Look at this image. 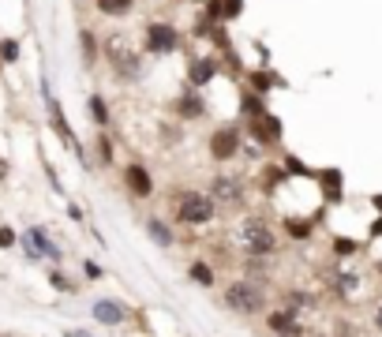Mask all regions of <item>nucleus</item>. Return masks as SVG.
I'll return each instance as SVG.
<instances>
[{"mask_svg":"<svg viewBox=\"0 0 382 337\" xmlns=\"http://www.w3.org/2000/svg\"><path fill=\"white\" fill-rule=\"evenodd\" d=\"M12 247H19V233L12 225H0V252H12Z\"/></svg>","mask_w":382,"mask_h":337,"instance_id":"obj_30","label":"nucleus"},{"mask_svg":"<svg viewBox=\"0 0 382 337\" xmlns=\"http://www.w3.org/2000/svg\"><path fill=\"white\" fill-rule=\"evenodd\" d=\"M244 12V0H221V19H240Z\"/></svg>","mask_w":382,"mask_h":337,"instance_id":"obj_32","label":"nucleus"},{"mask_svg":"<svg viewBox=\"0 0 382 337\" xmlns=\"http://www.w3.org/2000/svg\"><path fill=\"white\" fill-rule=\"evenodd\" d=\"M105 57H109V64H113L116 79L132 83V79L143 75V57H139V49L128 46V38H109L105 41Z\"/></svg>","mask_w":382,"mask_h":337,"instance_id":"obj_8","label":"nucleus"},{"mask_svg":"<svg viewBox=\"0 0 382 337\" xmlns=\"http://www.w3.org/2000/svg\"><path fill=\"white\" fill-rule=\"evenodd\" d=\"M120 184H124L128 199H135V202H150V199L158 195L154 172H150L143 161H128V165L120 169Z\"/></svg>","mask_w":382,"mask_h":337,"instance_id":"obj_10","label":"nucleus"},{"mask_svg":"<svg viewBox=\"0 0 382 337\" xmlns=\"http://www.w3.org/2000/svg\"><path fill=\"white\" fill-rule=\"evenodd\" d=\"M217 303H221V311L233 315V319H263L270 311V303H274V281L233 274L228 281H221V289H217Z\"/></svg>","mask_w":382,"mask_h":337,"instance_id":"obj_2","label":"nucleus"},{"mask_svg":"<svg viewBox=\"0 0 382 337\" xmlns=\"http://www.w3.org/2000/svg\"><path fill=\"white\" fill-rule=\"evenodd\" d=\"M180 46H184V34L172 19H150L143 27V53H150V57H169Z\"/></svg>","mask_w":382,"mask_h":337,"instance_id":"obj_5","label":"nucleus"},{"mask_svg":"<svg viewBox=\"0 0 382 337\" xmlns=\"http://www.w3.org/2000/svg\"><path fill=\"white\" fill-rule=\"evenodd\" d=\"M217 206L210 202V195L199 191V188H172L169 195V221L184 233H199V229H210L217 221Z\"/></svg>","mask_w":382,"mask_h":337,"instance_id":"obj_3","label":"nucleus"},{"mask_svg":"<svg viewBox=\"0 0 382 337\" xmlns=\"http://www.w3.org/2000/svg\"><path fill=\"white\" fill-rule=\"evenodd\" d=\"M270 83H274V79H270L266 71H251V90H255V94H263V97H266Z\"/></svg>","mask_w":382,"mask_h":337,"instance_id":"obj_31","label":"nucleus"},{"mask_svg":"<svg viewBox=\"0 0 382 337\" xmlns=\"http://www.w3.org/2000/svg\"><path fill=\"white\" fill-rule=\"evenodd\" d=\"M371 236H382V217H375V225H371Z\"/></svg>","mask_w":382,"mask_h":337,"instance_id":"obj_38","label":"nucleus"},{"mask_svg":"<svg viewBox=\"0 0 382 337\" xmlns=\"http://www.w3.org/2000/svg\"><path fill=\"white\" fill-rule=\"evenodd\" d=\"M94 12L105 19H128L135 12V0H94Z\"/></svg>","mask_w":382,"mask_h":337,"instance_id":"obj_23","label":"nucleus"},{"mask_svg":"<svg viewBox=\"0 0 382 337\" xmlns=\"http://www.w3.org/2000/svg\"><path fill=\"white\" fill-rule=\"evenodd\" d=\"M49 285H53V292H64V296H75V292L83 289L79 281H71L60 266H53V270H49Z\"/></svg>","mask_w":382,"mask_h":337,"instance_id":"obj_25","label":"nucleus"},{"mask_svg":"<svg viewBox=\"0 0 382 337\" xmlns=\"http://www.w3.org/2000/svg\"><path fill=\"white\" fill-rule=\"evenodd\" d=\"M19 53H23V49H19L15 38H4V41H0V60H4V64H15Z\"/></svg>","mask_w":382,"mask_h":337,"instance_id":"obj_29","label":"nucleus"},{"mask_svg":"<svg viewBox=\"0 0 382 337\" xmlns=\"http://www.w3.org/2000/svg\"><path fill=\"white\" fill-rule=\"evenodd\" d=\"M263 330L270 337H308V322H303V315L281 308V303H270V311L263 315Z\"/></svg>","mask_w":382,"mask_h":337,"instance_id":"obj_9","label":"nucleus"},{"mask_svg":"<svg viewBox=\"0 0 382 337\" xmlns=\"http://www.w3.org/2000/svg\"><path fill=\"white\" fill-rule=\"evenodd\" d=\"M240 109H244V116H247V121H259L263 113H270V109H266V97H263V94H255V90H247V94H244Z\"/></svg>","mask_w":382,"mask_h":337,"instance_id":"obj_26","label":"nucleus"},{"mask_svg":"<svg viewBox=\"0 0 382 337\" xmlns=\"http://www.w3.org/2000/svg\"><path fill=\"white\" fill-rule=\"evenodd\" d=\"M330 247H334V255H337V259H356L367 244H364V240H348V236H334Z\"/></svg>","mask_w":382,"mask_h":337,"instance_id":"obj_27","label":"nucleus"},{"mask_svg":"<svg viewBox=\"0 0 382 337\" xmlns=\"http://www.w3.org/2000/svg\"><path fill=\"white\" fill-rule=\"evenodd\" d=\"M236 263H240V274H244V277L274 281L270 274H274V263H278V259H236Z\"/></svg>","mask_w":382,"mask_h":337,"instance_id":"obj_21","label":"nucleus"},{"mask_svg":"<svg viewBox=\"0 0 382 337\" xmlns=\"http://www.w3.org/2000/svg\"><path fill=\"white\" fill-rule=\"evenodd\" d=\"M172 113H177L180 121H203V116H206V102H203V94L195 90V86H191V90H184L177 102H172Z\"/></svg>","mask_w":382,"mask_h":337,"instance_id":"obj_18","label":"nucleus"},{"mask_svg":"<svg viewBox=\"0 0 382 337\" xmlns=\"http://www.w3.org/2000/svg\"><path fill=\"white\" fill-rule=\"evenodd\" d=\"M278 303L281 308H289V311H296V315H311L315 308H319V296L308 289H278Z\"/></svg>","mask_w":382,"mask_h":337,"instance_id":"obj_17","label":"nucleus"},{"mask_svg":"<svg viewBox=\"0 0 382 337\" xmlns=\"http://www.w3.org/2000/svg\"><path fill=\"white\" fill-rule=\"evenodd\" d=\"M0 337H4V333H0Z\"/></svg>","mask_w":382,"mask_h":337,"instance_id":"obj_41","label":"nucleus"},{"mask_svg":"<svg viewBox=\"0 0 382 337\" xmlns=\"http://www.w3.org/2000/svg\"><path fill=\"white\" fill-rule=\"evenodd\" d=\"M184 274H188V281L195 289H203V292H217V289H221V274H217V266L210 263V259H203V255L191 259Z\"/></svg>","mask_w":382,"mask_h":337,"instance_id":"obj_15","label":"nucleus"},{"mask_svg":"<svg viewBox=\"0 0 382 337\" xmlns=\"http://www.w3.org/2000/svg\"><path fill=\"white\" fill-rule=\"evenodd\" d=\"M184 4H206V0H184Z\"/></svg>","mask_w":382,"mask_h":337,"instance_id":"obj_40","label":"nucleus"},{"mask_svg":"<svg viewBox=\"0 0 382 337\" xmlns=\"http://www.w3.org/2000/svg\"><path fill=\"white\" fill-rule=\"evenodd\" d=\"M225 244L236 259H278L281 229L263 214H236V221L225 233Z\"/></svg>","mask_w":382,"mask_h":337,"instance_id":"obj_1","label":"nucleus"},{"mask_svg":"<svg viewBox=\"0 0 382 337\" xmlns=\"http://www.w3.org/2000/svg\"><path fill=\"white\" fill-rule=\"evenodd\" d=\"M240 150H244V128H240V124H217L214 132L206 135V154H210L214 165L236 161Z\"/></svg>","mask_w":382,"mask_h":337,"instance_id":"obj_6","label":"nucleus"},{"mask_svg":"<svg viewBox=\"0 0 382 337\" xmlns=\"http://www.w3.org/2000/svg\"><path fill=\"white\" fill-rule=\"evenodd\" d=\"M79 53H83L86 68H94V64H97V38H94V30H79Z\"/></svg>","mask_w":382,"mask_h":337,"instance_id":"obj_28","label":"nucleus"},{"mask_svg":"<svg viewBox=\"0 0 382 337\" xmlns=\"http://www.w3.org/2000/svg\"><path fill=\"white\" fill-rule=\"evenodd\" d=\"M68 217H71V221H83V210L75 202H68Z\"/></svg>","mask_w":382,"mask_h":337,"instance_id":"obj_35","label":"nucleus"},{"mask_svg":"<svg viewBox=\"0 0 382 337\" xmlns=\"http://www.w3.org/2000/svg\"><path fill=\"white\" fill-rule=\"evenodd\" d=\"M315 180H319V188L326 195V202H341L345 199V177L337 169H322V172H315Z\"/></svg>","mask_w":382,"mask_h":337,"instance_id":"obj_20","label":"nucleus"},{"mask_svg":"<svg viewBox=\"0 0 382 337\" xmlns=\"http://www.w3.org/2000/svg\"><path fill=\"white\" fill-rule=\"evenodd\" d=\"M19 247H23V255L30 259V263H53V266H60L64 263V252H60V244L49 236L46 225H30V229L19 233Z\"/></svg>","mask_w":382,"mask_h":337,"instance_id":"obj_7","label":"nucleus"},{"mask_svg":"<svg viewBox=\"0 0 382 337\" xmlns=\"http://www.w3.org/2000/svg\"><path fill=\"white\" fill-rule=\"evenodd\" d=\"M97 165L109 169V165H116V146H113V135L109 132H97Z\"/></svg>","mask_w":382,"mask_h":337,"instance_id":"obj_24","label":"nucleus"},{"mask_svg":"<svg viewBox=\"0 0 382 337\" xmlns=\"http://www.w3.org/2000/svg\"><path fill=\"white\" fill-rule=\"evenodd\" d=\"M371 326H375V330L382 333V303H378V308H375V311H371Z\"/></svg>","mask_w":382,"mask_h":337,"instance_id":"obj_34","label":"nucleus"},{"mask_svg":"<svg viewBox=\"0 0 382 337\" xmlns=\"http://www.w3.org/2000/svg\"><path fill=\"white\" fill-rule=\"evenodd\" d=\"M371 202H375V210H382V195H375V199H371Z\"/></svg>","mask_w":382,"mask_h":337,"instance_id":"obj_39","label":"nucleus"},{"mask_svg":"<svg viewBox=\"0 0 382 337\" xmlns=\"http://www.w3.org/2000/svg\"><path fill=\"white\" fill-rule=\"evenodd\" d=\"M143 236L158 252H177V244H180V229L165 214H143Z\"/></svg>","mask_w":382,"mask_h":337,"instance_id":"obj_13","label":"nucleus"},{"mask_svg":"<svg viewBox=\"0 0 382 337\" xmlns=\"http://www.w3.org/2000/svg\"><path fill=\"white\" fill-rule=\"evenodd\" d=\"M247 135H251V143H255V146L278 150L281 139H285V124H281L274 113H263L259 121H247Z\"/></svg>","mask_w":382,"mask_h":337,"instance_id":"obj_14","label":"nucleus"},{"mask_svg":"<svg viewBox=\"0 0 382 337\" xmlns=\"http://www.w3.org/2000/svg\"><path fill=\"white\" fill-rule=\"evenodd\" d=\"M64 337H94V333H86V330H64Z\"/></svg>","mask_w":382,"mask_h":337,"instance_id":"obj_37","label":"nucleus"},{"mask_svg":"<svg viewBox=\"0 0 382 337\" xmlns=\"http://www.w3.org/2000/svg\"><path fill=\"white\" fill-rule=\"evenodd\" d=\"M8 177H12V169H8V161H4V158H0V184H4Z\"/></svg>","mask_w":382,"mask_h":337,"instance_id":"obj_36","label":"nucleus"},{"mask_svg":"<svg viewBox=\"0 0 382 337\" xmlns=\"http://www.w3.org/2000/svg\"><path fill=\"white\" fill-rule=\"evenodd\" d=\"M90 319L97 326H109V330H120V326H128L135 319V308L132 303H124L120 296H97L90 303Z\"/></svg>","mask_w":382,"mask_h":337,"instance_id":"obj_11","label":"nucleus"},{"mask_svg":"<svg viewBox=\"0 0 382 337\" xmlns=\"http://www.w3.org/2000/svg\"><path fill=\"white\" fill-rule=\"evenodd\" d=\"M217 71H221V60H217V57H191L188 60V83L195 86V90L210 86L217 79Z\"/></svg>","mask_w":382,"mask_h":337,"instance_id":"obj_16","label":"nucleus"},{"mask_svg":"<svg viewBox=\"0 0 382 337\" xmlns=\"http://www.w3.org/2000/svg\"><path fill=\"white\" fill-rule=\"evenodd\" d=\"M41 90H46V109H49V124H53V132H57V139L64 146H71L75 150V158H79V165H90L86 161V150L79 146V139H75V132H71V124H68V116H64V109H60V102L49 94V86L41 83Z\"/></svg>","mask_w":382,"mask_h":337,"instance_id":"obj_12","label":"nucleus"},{"mask_svg":"<svg viewBox=\"0 0 382 337\" xmlns=\"http://www.w3.org/2000/svg\"><path fill=\"white\" fill-rule=\"evenodd\" d=\"M322 221V214H315V217H281V236H289V240H311L315 236V225Z\"/></svg>","mask_w":382,"mask_h":337,"instance_id":"obj_19","label":"nucleus"},{"mask_svg":"<svg viewBox=\"0 0 382 337\" xmlns=\"http://www.w3.org/2000/svg\"><path fill=\"white\" fill-rule=\"evenodd\" d=\"M83 274H86V277H90V281H102V277H105V270H102V266H97V263H94V259H83Z\"/></svg>","mask_w":382,"mask_h":337,"instance_id":"obj_33","label":"nucleus"},{"mask_svg":"<svg viewBox=\"0 0 382 337\" xmlns=\"http://www.w3.org/2000/svg\"><path fill=\"white\" fill-rule=\"evenodd\" d=\"M86 113H90V121H94L97 132H105V128L113 124V113H109V102H105L102 94H90V97H86Z\"/></svg>","mask_w":382,"mask_h":337,"instance_id":"obj_22","label":"nucleus"},{"mask_svg":"<svg viewBox=\"0 0 382 337\" xmlns=\"http://www.w3.org/2000/svg\"><path fill=\"white\" fill-rule=\"evenodd\" d=\"M206 195H210V202L217 206V214H244V206H247L244 180L228 177V172H217L210 180V188H206Z\"/></svg>","mask_w":382,"mask_h":337,"instance_id":"obj_4","label":"nucleus"}]
</instances>
